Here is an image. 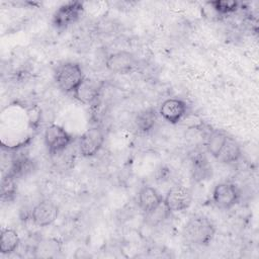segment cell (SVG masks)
Returning a JSON list of instances; mask_svg holds the SVG:
<instances>
[{
  "mask_svg": "<svg viewBox=\"0 0 259 259\" xmlns=\"http://www.w3.org/2000/svg\"><path fill=\"white\" fill-rule=\"evenodd\" d=\"M215 227L206 217L196 215L185 224L183 228V237L190 244L196 246H207L213 239Z\"/></svg>",
  "mask_w": 259,
  "mask_h": 259,
  "instance_id": "cell-1",
  "label": "cell"
},
{
  "mask_svg": "<svg viewBox=\"0 0 259 259\" xmlns=\"http://www.w3.org/2000/svg\"><path fill=\"white\" fill-rule=\"evenodd\" d=\"M85 79L81 66L77 63L66 62L58 66L55 80L58 87L65 93H74Z\"/></svg>",
  "mask_w": 259,
  "mask_h": 259,
  "instance_id": "cell-2",
  "label": "cell"
},
{
  "mask_svg": "<svg viewBox=\"0 0 259 259\" xmlns=\"http://www.w3.org/2000/svg\"><path fill=\"white\" fill-rule=\"evenodd\" d=\"M84 11L83 3L70 1L61 5L53 15V25L58 29H64L79 20Z\"/></svg>",
  "mask_w": 259,
  "mask_h": 259,
  "instance_id": "cell-3",
  "label": "cell"
},
{
  "mask_svg": "<svg viewBox=\"0 0 259 259\" xmlns=\"http://www.w3.org/2000/svg\"><path fill=\"white\" fill-rule=\"evenodd\" d=\"M44 139L48 152L53 156L65 151L73 141V137L59 124L49 125L45 131Z\"/></svg>",
  "mask_w": 259,
  "mask_h": 259,
  "instance_id": "cell-4",
  "label": "cell"
},
{
  "mask_svg": "<svg viewBox=\"0 0 259 259\" xmlns=\"http://www.w3.org/2000/svg\"><path fill=\"white\" fill-rule=\"evenodd\" d=\"M240 196L239 188L233 183H219L212 190V201L222 209H230L235 206L239 202Z\"/></svg>",
  "mask_w": 259,
  "mask_h": 259,
  "instance_id": "cell-5",
  "label": "cell"
},
{
  "mask_svg": "<svg viewBox=\"0 0 259 259\" xmlns=\"http://www.w3.org/2000/svg\"><path fill=\"white\" fill-rule=\"evenodd\" d=\"M106 68L115 74H128L138 67V60L134 54L126 51H119L110 54L105 61Z\"/></svg>",
  "mask_w": 259,
  "mask_h": 259,
  "instance_id": "cell-6",
  "label": "cell"
},
{
  "mask_svg": "<svg viewBox=\"0 0 259 259\" xmlns=\"http://www.w3.org/2000/svg\"><path fill=\"white\" fill-rule=\"evenodd\" d=\"M104 143V134L100 127L87 130L79 140V152L83 157L89 158L99 152Z\"/></svg>",
  "mask_w": 259,
  "mask_h": 259,
  "instance_id": "cell-7",
  "label": "cell"
},
{
  "mask_svg": "<svg viewBox=\"0 0 259 259\" xmlns=\"http://www.w3.org/2000/svg\"><path fill=\"white\" fill-rule=\"evenodd\" d=\"M192 200L191 192L188 188L182 185H176L171 187L165 198H163L164 204L170 210V212H176L186 209Z\"/></svg>",
  "mask_w": 259,
  "mask_h": 259,
  "instance_id": "cell-8",
  "label": "cell"
},
{
  "mask_svg": "<svg viewBox=\"0 0 259 259\" xmlns=\"http://www.w3.org/2000/svg\"><path fill=\"white\" fill-rule=\"evenodd\" d=\"M59 215V207L52 200L45 199L39 201L31 210V221L38 227L52 225Z\"/></svg>",
  "mask_w": 259,
  "mask_h": 259,
  "instance_id": "cell-9",
  "label": "cell"
},
{
  "mask_svg": "<svg viewBox=\"0 0 259 259\" xmlns=\"http://www.w3.org/2000/svg\"><path fill=\"white\" fill-rule=\"evenodd\" d=\"M187 104L178 98H169L162 102L159 113L163 119L171 124H176L186 115Z\"/></svg>",
  "mask_w": 259,
  "mask_h": 259,
  "instance_id": "cell-10",
  "label": "cell"
},
{
  "mask_svg": "<svg viewBox=\"0 0 259 259\" xmlns=\"http://www.w3.org/2000/svg\"><path fill=\"white\" fill-rule=\"evenodd\" d=\"M102 88V81L97 79L85 78L76 89V91L73 93V96L84 104H90L97 99Z\"/></svg>",
  "mask_w": 259,
  "mask_h": 259,
  "instance_id": "cell-11",
  "label": "cell"
},
{
  "mask_svg": "<svg viewBox=\"0 0 259 259\" xmlns=\"http://www.w3.org/2000/svg\"><path fill=\"white\" fill-rule=\"evenodd\" d=\"M163 202L160 193L151 186H143L138 194V204L146 214L157 208Z\"/></svg>",
  "mask_w": 259,
  "mask_h": 259,
  "instance_id": "cell-12",
  "label": "cell"
},
{
  "mask_svg": "<svg viewBox=\"0 0 259 259\" xmlns=\"http://www.w3.org/2000/svg\"><path fill=\"white\" fill-rule=\"evenodd\" d=\"M241 154L242 153H241V148L239 144L232 138L228 137L217 159L222 163L231 164V163L237 162L241 158Z\"/></svg>",
  "mask_w": 259,
  "mask_h": 259,
  "instance_id": "cell-13",
  "label": "cell"
},
{
  "mask_svg": "<svg viewBox=\"0 0 259 259\" xmlns=\"http://www.w3.org/2000/svg\"><path fill=\"white\" fill-rule=\"evenodd\" d=\"M20 239L18 234L12 229H2L0 236V252L2 254H11L19 246Z\"/></svg>",
  "mask_w": 259,
  "mask_h": 259,
  "instance_id": "cell-14",
  "label": "cell"
},
{
  "mask_svg": "<svg viewBox=\"0 0 259 259\" xmlns=\"http://www.w3.org/2000/svg\"><path fill=\"white\" fill-rule=\"evenodd\" d=\"M156 121L157 111L153 107L140 111L136 116V125L142 133L150 132L155 126Z\"/></svg>",
  "mask_w": 259,
  "mask_h": 259,
  "instance_id": "cell-15",
  "label": "cell"
},
{
  "mask_svg": "<svg viewBox=\"0 0 259 259\" xmlns=\"http://www.w3.org/2000/svg\"><path fill=\"white\" fill-rule=\"evenodd\" d=\"M193 177L197 180H202L210 175L211 168L209 167L206 158L201 153H194L191 158Z\"/></svg>",
  "mask_w": 259,
  "mask_h": 259,
  "instance_id": "cell-16",
  "label": "cell"
},
{
  "mask_svg": "<svg viewBox=\"0 0 259 259\" xmlns=\"http://www.w3.org/2000/svg\"><path fill=\"white\" fill-rule=\"evenodd\" d=\"M227 139H228V136L223 132H220V131L210 132V134L206 139L207 152L217 159Z\"/></svg>",
  "mask_w": 259,
  "mask_h": 259,
  "instance_id": "cell-17",
  "label": "cell"
},
{
  "mask_svg": "<svg viewBox=\"0 0 259 259\" xmlns=\"http://www.w3.org/2000/svg\"><path fill=\"white\" fill-rule=\"evenodd\" d=\"M211 6V9L219 15H226L236 12L239 7L240 3L237 1H227V0H214L207 3Z\"/></svg>",
  "mask_w": 259,
  "mask_h": 259,
  "instance_id": "cell-18",
  "label": "cell"
},
{
  "mask_svg": "<svg viewBox=\"0 0 259 259\" xmlns=\"http://www.w3.org/2000/svg\"><path fill=\"white\" fill-rule=\"evenodd\" d=\"M170 210L166 207V205L164 204V201L154 210L148 212L145 214V219H146V223L151 225V226H155L158 225L160 223H162L163 221H165L169 215H170Z\"/></svg>",
  "mask_w": 259,
  "mask_h": 259,
  "instance_id": "cell-19",
  "label": "cell"
}]
</instances>
